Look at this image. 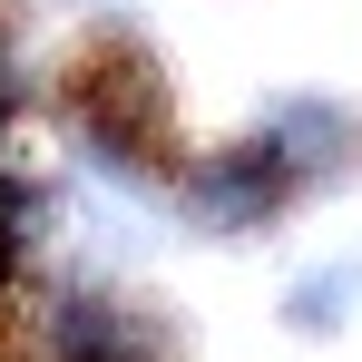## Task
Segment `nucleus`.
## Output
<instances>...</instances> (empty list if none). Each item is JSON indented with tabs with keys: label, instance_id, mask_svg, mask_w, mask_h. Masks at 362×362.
<instances>
[{
	"label": "nucleus",
	"instance_id": "f257e3e1",
	"mask_svg": "<svg viewBox=\"0 0 362 362\" xmlns=\"http://www.w3.org/2000/svg\"><path fill=\"white\" fill-rule=\"evenodd\" d=\"M69 118H78V137L108 167L147 177L167 157V137H177V88H167V69L147 59L137 40H98L88 59L69 69Z\"/></svg>",
	"mask_w": 362,
	"mask_h": 362
},
{
	"label": "nucleus",
	"instance_id": "f03ea898",
	"mask_svg": "<svg viewBox=\"0 0 362 362\" xmlns=\"http://www.w3.org/2000/svg\"><path fill=\"white\" fill-rule=\"evenodd\" d=\"M167 333L137 303L98 294V284H49L40 294V362H157Z\"/></svg>",
	"mask_w": 362,
	"mask_h": 362
}]
</instances>
